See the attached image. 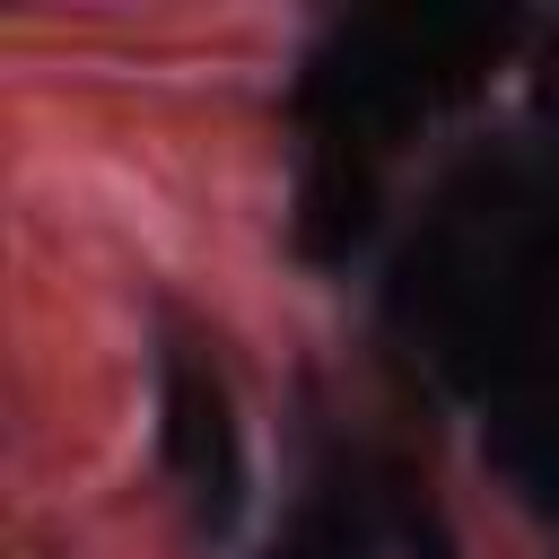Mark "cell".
I'll list each match as a JSON object with an SVG mask.
<instances>
[{
    "label": "cell",
    "mask_w": 559,
    "mask_h": 559,
    "mask_svg": "<svg viewBox=\"0 0 559 559\" xmlns=\"http://www.w3.org/2000/svg\"><path fill=\"white\" fill-rule=\"evenodd\" d=\"M157 445L175 463V480L192 489V507L210 524L236 515V489H245V454H236V411H227V384L201 367V358H166L157 376Z\"/></svg>",
    "instance_id": "6da1fadb"
},
{
    "label": "cell",
    "mask_w": 559,
    "mask_h": 559,
    "mask_svg": "<svg viewBox=\"0 0 559 559\" xmlns=\"http://www.w3.org/2000/svg\"><path fill=\"white\" fill-rule=\"evenodd\" d=\"M367 210H376L367 175L341 166V157H314L306 183H297V245H306L314 262H341V253L367 236Z\"/></svg>",
    "instance_id": "7a4b0ae2"
},
{
    "label": "cell",
    "mask_w": 559,
    "mask_h": 559,
    "mask_svg": "<svg viewBox=\"0 0 559 559\" xmlns=\"http://www.w3.org/2000/svg\"><path fill=\"white\" fill-rule=\"evenodd\" d=\"M498 454L533 480V489H559V376H542L515 411H507V428H498Z\"/></svg>",
    "instance_id": "3957f363"
},
{
    "label": "cell",
    "mask_w": 559,
    "mask_h": 559,
    "mask_svg": "<svg viewBox=\"0 0 559 559\" xmlns=\"http://www.w3.org/2000/svg\"><path fill=\"white\" fill-rule=\"evenodd\" d=\"M280 559H358V550H349V542H341L332 524H306V533H297V542H288Z\"/></svg>",
    "instance_id": "277c9868"
}]
</instances>
